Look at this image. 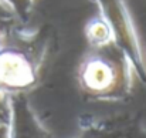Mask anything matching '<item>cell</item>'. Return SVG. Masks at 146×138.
Segmentation results:
<instances>
[{
	"label": "cell",
	"instance_id": "obj_1",
	"mask_svg": "<svg viewBox=\"0 0 146 138\" xmlns=\"http://www.w3.org/2000/svg\"><path fill=\"white\" fill-rule=\"evenodd\" d=\"M36 81L31 58L17 48H0V88H29Z\"/></svg>",
	"mask_w": 146,
	"mask_h": 138
},
{
	"label": "cell",
	"instance_id": "obj_2",
	"mask_svg": "<svg viewBox=\"0 0 146 138\" xmlns=\"http://www.w3.org/2000/svg\"><path fill=\"white\" fill-rule=\"evenodd\" d=\"M118 71L113 63L104 56L88 57L80 68V83L90 92L105 94L115 88Z\"/></svg>",
	"mask_w": 146,
	"mask_h": 138
},
{
	"label": "cell",
	"instance_id": "obj_3",
	"mask_svg": "<svg viewBox=\"0 0 146 138\" xmlns=\"http://www.w3.org/2000/svg\"><path fill=\"white\" fill-rule=\"evenodd\" d=\"M85 37L94 47H105L112 42V29L106 19L95 16L85 24Z\"/></svg>",
	"mask_w": 146,
	"mask_h": 138
},
{
	"label": "cell",
	"instance_id": "obj_4",
	"mask_svg": "<svg viewBox=\"0 0 146 138\" xmlns=\"http://www.w3.org/2000/svg\"><path fill=\"white\" fill-rule=\"evenodd\" d=\"M1 130H3V127H0V138H3V135H1Z\"/></svg>",
	"mask_w": 146,
	"mask_h": 138
}]
</instances>
